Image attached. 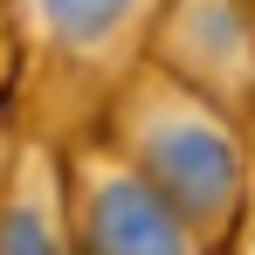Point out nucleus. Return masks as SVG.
<instances>
[{"label": "nucleus", "instance_id": "f257e3e1", "mask_svg": "<svg viewBox=\"0 0 255 255\" xmlns=\"http://www.w3.org/2000/svg\"><path fill=\"white\" fill-rule=\"evenodd\" d=\"M111 125H118V159L207 249H221L242 228V207H249V145H242V118L235 111L207 104L200 90L166 76L159 62H138L118 83Z\"/></svg>", "mask_w": 255, "mask_h": 255}, {"label": "nucleus", "instance_id": "20e7f679", "mask_svg": "<svg viewBox=\"0 0 255 255\" xmlns=\"http://www.w3.org/2000/svg\"><path fill=\"white\" fill-rule=\"evenodd\" d=\"M125 21H152V7H48L55 42H97V48H111L118 35H125Z\"/></svg>", "mask_w": 255, "mask_h": 255}, {"label": "nucleus", "instance_id": "39448f33", "mask_svg": "<svg viewBox=\"0 0 255 255\" xmlns=\"http://www.w3.org/2000/svg\"><path fill=\"white\" fill-rule=\"evenodd\" d=\"M242 255H255V228H249V242H242Z\"/></svg>", "mask_w": 255, "mask_h": 255}, {"label": "nucleus", "instance_id": "7ed1b4c3", "mask_svg": "<svg viewBox=\"0 0 255 255\" xmlns=\"http://www.w3.org/2000/svg\"><path fill=\"white\" fill-rule=\"evenodd\" d=\"M0 255H76V228H69V193L62 172H35L14 186V200L0 207Z\"/></svg>", "mask_w": 255, "mask_h": 255}, {"label": "nucleus", "instance_id": "423d86ee", "mask_svg": "<svg viewBox=\"0 0 255 255\" xmlns=\"http://www.w3.org/2000/svg\"><path fill=\"white\" fill-rule=\"evenodd\" d=\"M249 118H255V104H249Z\"/></svg>", "mask_w": 255, "mask_h": 255}, {"label": "nucleus", "instance_id": "f03ea898", "mask_svg": "<svg viewBox=\"0 0 255 255\" xmlns=\"http://www.w3.org/2000/svg\"><path fill=\"white\" fill-rule=\"evenodd\" d=\"M69 228L76 255H207V242L111 152H97L69 193Z\"/></svg>", "mask_w": 255, "mask_h": 255}]
</instances>
